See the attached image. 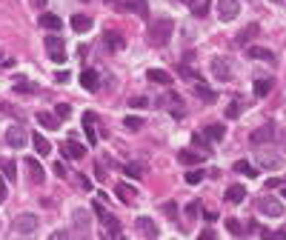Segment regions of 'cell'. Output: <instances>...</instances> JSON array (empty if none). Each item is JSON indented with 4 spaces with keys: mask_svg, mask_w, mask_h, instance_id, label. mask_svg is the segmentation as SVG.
<instances>
[{
    "mask_svg": "<svg viewBox=\"0 0 286 240\" xmlns=\"http://www.w3.org/2000/svg\"><path fill=\"white\" fill-rule=\"evenodd\" d=\"M172 32H175V23H172L169 17H158V20L149 23V29H146V43L155 46V49H160V46L169 43Z\"/></svg>",
    "mask_w": 286,
    "mask_h": 240,
    "instance_id": "obj_1",
    "label": "cell"
},
{
    "mask_svg": "<svg viewBox=\"0 0 286 240\" xmlns=\"http://www.w3.org/2000/svg\"><path fill=\"white\" fill-rule=\"evenodd\" d=\"M255 166L263 171H278L284 166V158L278 155V152H269V149H261V152H255Z\"/></svg>",
    "mask_w": 286,
    "mask_h": 240,
    "instance_id": "obj_2",
    "label": "cell"
},
{
    "mask_svg": "<svg viewBox=\"0 0 286 240\" xmlns=\"http://www.w3.org/2000/svg\"><path fill=\"white\" fill-rule=\"evenodd\" d=\"M258 212L266 217H281L284 215V203L278 200V197H266V194H261V200H258Z\"/></svg>",
    "mask_w": 286,
    "mask_h": 240,
    "instance_id": "obj_3",
    "label": "cell"
},
{
    "mask_svg": "<svg viewBox=\"0 0 286 240\" xmlns=\"http://www.w3.org/2000/svg\"><path fill=\"white\" fill-rule=\"evenodd\" d=\"M37 226H40V220H37V215H17L14 217V232H20V235H34L37 232Z\"/></svg>",
    "mask_w": 286,
    "mask_h": 240,
    "instance_id": "obj_4",
    "label": "cell"
},
{
    "mask_svg": "<svg viewBox=\"0 0 286 240\" xmlns=\"http://www.w3.org/2000/svg\"><path fill=\"white\" fill-rule=\"evenodd\" d=\"M212 75L217 78V83H229L232 80V63H229V57H215L212 60Z\"/></svg>",
    "mask_w": 286,
    "mask_h": 240,
    "instance_id": "obj_5",
    "label": "cell"
},
{
    "mask_svg": "<svg viewBox=\"0 0 286 240\" xmlns=\"http://www.w3.org/2000/svg\"><path fill=\"white\" fill-rule=\"evenodd\" d=\"M240 14V0H217V17L220 20H235Z\"/></svg>",
    "mask_w": 286,
    "mask_h": 240,
    "instance_id": "obj_6",
    "label": "cell"
},
{
    "mask_svg": "<svg viewBox=\"0 0 286 240\" xmlns=\"http://www.w3.org/2000/svg\"><path fill=\"white\" fill-rule=\"evenodd\" d=\"M46 52H49V57H52L55 63H63V60H66V52H63V40H60L57 34L46 37Z\"/></svg>",
    "mask_w": 286,
    "mask_h": 240,
    "instance_id": "obj_7",
    "label": "cell"
},
{
    "mask_svg": "<svg viewBox=\"0 0 286 240\" xmlns=\"http://www.w3.org/2000/svg\"><path fill=\"white\" fill-rule=\"evenodd\" d=\"M29 140H32V137L26 135L20 126H11L9 132H6V143H9L11 149H23L26 143H29Z\"/></svg>",
    "mask_w": 286,
    "mask_h": 240,
    "instance_id": "obj_8",
    "label": "cell"
},
{
    "mask_svg": "<svg viewBox=\"0 0 286 240\" xmlns=\"http://www.w3.org/2000/svg\"><path fill=\"white\" fill-rule=\"evenodd\" d=\"M114 194H117V200L126 203V206H132L137 200V189L129 186V183H117V186H114Z\"/></svg>",
    "mask_w": 286,
    "mask_h": 240,
    "instance_id": "obj_9",
    "label": "cell"
},
{
    "mask_svg": "<svg viewBox=\"0 0 286 240\" xmlns=\"http://www.w3.org/2000/svg\"><path fill=\"white\" fill-rule=\"evenodd\" d=\"M80 86H83L86 91H97V89H100V75H97L95 69L80 72Z\"/></svg>",
    "mask_w": 286,
    "mask_h": 240,
    "instance_id": "obj_10",
    "label": "cell"
},
{
    "mask_svg": "<svg viewBox=\"0 0 286 240\" xmlns=\"http://www.w3.org/2000/svg\"><path fill=\"white\" fill-rule=\"evenodd\" d=\"M272 137H275V126L266 123V126H258V129L252 132V143H255V146H261V143H269Z\"/></svg>",
    "mask_w": 286,
    "mask_h": 240,
    "instance_id": "obj_11",
    "label": "cell"
},
{
    "mask_svg": "<svg viewBox=\"0 0 286 240\" xmlns=\"http://www.w3.org/2000/svg\"><path fill=\"white\" fill-rule=\"evenodd\" d=\"M26 169H29V177H32V183H37V186H40V183L46 180L43 166H40V163H37L34 158H26Z\"/></svg>",
    "mask_w": 286,
    "mask_h": 240,
    "instance_id": "obj_12",
    "label": "cell"
},
{
    "mask_svg": "<svg viewBox=\"0 0 286 240\" xmlns=\"http://www.w3.org/2000/svg\"><path fill=\"white\" fill-rule=\"evenodd\" d=\"M135 223H137V232H140L143 238H158V235H160V229L155 226V223H152L149 217H137Z\"/></svg>",
    "mask_w": 286,
    "mask_h": 240,
    "instance_id": "obj_13",
    "label": "cell"
},
{
    "mask_svg": "<svg viewBox=\"0 0 286 240\" xmlns=\"http://www.w3.org/2000/svg\"><path fill=\"white\" fill-rule=\"evenodd\" d=\"M63 155H66L69 160H80L86 155V149L80 146L78 140H66V143H63Z\"/></svg>",
    "mask_w": 286,
    "mask_h": 240,
    "instance_id": "obj_14",
    "label": "cell"
},
{
    "mask_svg": "<svg viewBox=\"0 0 286 240\" xmlns=\"http://www.w3.org/2000/svg\"><path fill=\"white\" fill-rule=\"evenodd\" d=\"M246 52H249V57H255V60H266V63H275L272 49H263V46H246Z\"/></svg>",
    "mask_w": 286,
    "mask_h": 240,
    "instance_id": "obj_15",
    "label": "cell"
},
{
    "mask_svg": "<svg viewBox=\"0 0 286 240\" xmlns=\"http://www.w3.org/2000/svg\"><path fill=\"white\" fill-rule=\"evenodd\" d=\"M258 32H261V26H258V23H252V26H246L243 32H238L235 43H238V46H249V43H252V37H255Z\"/></svg>",
    "mask_w": 286,
    "mask_h": 240,
    "instance_id": "obj_16",
    "label": "cell"
},
{
    "mask_svg": "<svg viewBox=\"0 0 286 240\" xmlns=\"http://www.w3.org/2000/svg\"><path fill=\"white\" fill-rule=\"evenodd\" d=\"M103 226H106V235H109V238H120V220L114 215L106 212V215H103Z\"/></svg>",
    "mask_w": 286,
    "mask_h": 240,
    "instance_id": "obj_17",
    "label": "cell"
},
{
    "mask_svg": "<svg viewBox=\"0 0 286 240\" xmlns=\"http://www.w3.org/2000/svg\"><path fill=\"white\" fill-rule=\"evenodd\" d=\"M83 129H86V137H89V143L95 146V143H97V129H95V114H92V112L83 114Z\"/></svg>",
    "mask_w": 286,
    "mask_h": 240,
    "instance_id": "obj_18",
    "label": "cell"
},
{
    "mask_svg": "<svg viewBox=\"0 0 286 240\" xmlns=\"http://www.w3.org/2000/svg\"><path fill=\"white\" fill-rule=\"evenodd\" d=\"M146 78L152 80V83H160V86H169V83H172V75H169V72H163V69H149Z\"/></svg>",
    "mask_w": 286,
    "mask_h": 240,
    "instance_id": "obj_19",
    "label": "cell"
},
{
    "mask_svg": "<svg viewBox=\"0 0 286 240\" xmlns=\"http://www.w3.org/2000/svg\"><path fill=\"white\" fill-rule=\"evenodd\" d=\"M72 220H75V229H80L83 235L89 232V212H86V209H75V215H72Z\"/></svg>",
    "mask_w": 286,
    "mask_h": 240,
    "instance_id": "obj_20",
    "label": "cell"
},
{
    "mask_svg": "<svg viewBox=\"0 0 286 240\" xmlns=\"http://www.w3.org/2000/svg\"><path fill=\"white\" fill-rule=\"evenodd\" d=\"M203 160H206L203 152H192V149H183L181 152V163H186V166H192V163L197 166V163H203Z\"/></svg>",
    "mask_w": 286,
    "mask_h": 240,
    "instance_id": "obj_21",
    "label": "cell"
},
{
    "mask_svg": "<svg viewBox=\"0 0 286 240\" xmlns=\"http://www.w3.org/2000/svg\"><path fill=\"white\" fill-rule=\"evenodd\" d=\"M272 86H275L272 78H258L255 80V97H266V94L272 91Z\"/></svg>",
    "mask_w": 286,
    "mask_h": 240,
    "instance_id": "obj_22",
    "label": "cell"
},
{
    "mask_svg": "<svg viewBox=\"0 0 286 240\" xmlns=\"http://www.w3.org/2000/svg\"><path fill=\"white\" fill-rule=\"evenodd\" d=\"M106 46H109L112 52H120V49L126 46V37L120 32H109V34H106Z\"/></svg>",
    "mask_w": 286,
    "mask_h": 240,
    "instance_id": "obj_23",
    "label": "cell"
},
{
    "mask_svg": "<svg viewBox=\"0 0 286 240\" xmlns=\"http://www.w3.org/2000/svg\"><path fill=\"white\" fill-rule=\"evenodd\" d=\"M186 3H189L194 17H206L209 14V0H186Z\"/></svg>",
    "mask_w": 286,
    "mask_h": 240,
    "instance_id": "obj_24",
    "label": "cell"
},
{
    "mask_svg": "<svg viewBox=\"0 0 286 240\" xmlns=\"http://www.w3.org/2000/svg\"><path fill=\"white\" fill-rule=\"evenodd\" d=\"M40 26L49 29V32H60V26H63V23H60L57 14H40Z\"/></svg>",
    "mask_w": 286,
    "mask_h": 240,
    "instance_id": "obj_25",
    "label": "cell"
},
{
    "mask_svg": "<svg viewBox=\"0 0 286 240\" xmlns=\"http://www.w3.org/2000/svg\"><path fill=\"white\" fill-rule=\"evenodd\" d=\"M243 197H246V189H243L240 183H235V186H229V189H226V200H229V203H240Z\"/></svg>",
    "mask_w": 286,
    "mask_h": 240,
    "instance_id": "obj_26",
    "label": "cell"
},
{
    "mask_svg": "<svg viewBox=\"0 0 286 240\" xmlns=\"http://www.w3.org/2000/svg\"><path fill=\"white\" fill-rule=\"evenodd\" d=\"M123 6L126 9H132V11H137L140 17H149V3L146 0H126Z\"/></svg>",
    "mask_w": 286,
    "mask_h": 240,
    "instance_id": "obj_27",
    "label": "cell"
},
{
    "mask_svg": "<svg viewBox=\"0 0 286 240\" xmlns=\"http://www.w3.org/2000/svg\"><path fill=\"white\" fill-rule=\"evenodd\" d=\"M223 135H226V129H223L220 123L206 126V140H212V143H215V140H223Z\"/></svg>",
    "mask_w": 286,
    "mask_h": 240,
    "instance_id": "obj_28",
    "label": "cell"
},
{
    "mask_svg": "<svg viewBox=\"0 0 286 240\" xmlns=\"http://www.w3.org/2000/svg\"><path fill=\"white\" fill-rule=\"evenodd\" d=\"M72 29H75V32H89L92 20L86 17V14H75V17H72Z\"/></svg>",
    "mask_w": 286,
    "mask_h": 240,
    "instance_id": "obj_29",
    "label": "cell"
},
{
    "mask_svg": "<svg viewBox=\"0 0 286 240\" xmlns=\"http://www.w3.org/2000/svg\"><path fill=\"white\" fill-rule=\"evenodd\" d=\"M32 143H34V149H37V155H49V152H52V146H49V140H46L43 135H32Z\"/></svg>",
    "mask_w": 286,
    "mask_h": 240,
    "instance_id": "obj_30",
    "label": "cell"
},
{
    "mask_svg": "<svg viewBox=\"0 0 286 240\" xmlns=\"http://www.w3.org/2000/svg\"><path fill=\"white\" fill-rule=\"evenodd\" d=\"M226 229H229V235H235V238L246 235V229H243V223H240L238 217H229V220H226Z\"/></svg>",
    "mask_w": 286,
    "mask_h": 240,
    "instance_id": "obj_31",
    "label": "cell"
},
{
    "mask_svg": "<svg viewBox=\"0 0 286 240\" xmlns=\"http://www.w3.org/2000/svg\"><path fill=\"white\" fill-rule=\"evenodd\" d=\"M235 171H238V174H246V177H258V169L249 166L246 160H238V163H235Z\"/></svg>",
    "mask_w": 286,
    "mask_h": 240,
    "instance_id": "obj_32",
    "label": "cell"
},
{
    "mask_svg": "<svg viewBox=\"0 0 286 240\" xmlns=\"http://www.w3.org/2000/svg\"><path fill=\"white\" fill-rule=\"evenodd\" d=\"M37 123L43 126V129H57V117H52V114H46V112H37Z\"/></svg>",
    "mask_w": 286,
    "mask_h": 240,
    "instance_id": "obj_33",
    "label": "cell"
},
{
    "mask_svg": "<svg viewBox=\"0 0 286 240\" xmlns=\"http://www.w3.org/2000/svg\"><path fill=\"white\" fill-rule=\"evenodd\" d=\"M163 103H166L169 109H175L178 114H183V109H181V106H183V100L178 97V94H166V97H163Z\"/></svg>",
    "mask_w": 286,
    "mask_h": 240,
    "instance_id": "obj_34",
    "label": "cell"
},
{
    "mask_svg": "<svg viewBox=\"0 0 286 240\" xmlns=\"http://www.w3.org/2000/svg\"><path fill=\"white\" fill-rule=\"evenodd\" d=\"M240 112H243V100H232L229 103V109H226V117H240Z\"/></svg>",
    "mask_w": 286,
    "mask_h": 240,
    "instance_id": "obj_35",
    "label": "cell"
},
{
    "mask_svg": "<svg viewBox=\"0 0 286 240\" xmlns=\"http://www.w3.org/2000/svg\"><path fill=\"white\" fill-rule=\"evenodd\" d=\"M203 174H206V171H200V169L186 171V183H189V186H197V183L203 180Z\"/></svg>",
    "mask_w": 286,
    "mask_h": 240,
    "instance_id": "obj_36",
    "label": "cell"
},
{
    "mask_svg": "<svg viewBox=\"0 0 286 240\" xmlns=\"http://www.w3.org/2000/svg\"><path fill=\"white\" fill-rule=\"evenodd\" d=\"M194 89H197V94H200V97H203V100H215V91H209L203 86V80H197V83H192Z\"/></svg>",
    "mask_w": 286,
    "mask_h": 240,
    "instance_id": "obj_37",
    "label": "cell"
},
{
    "mask_svg": "<svg viewBox=\"0 0 286 240\" xmlns=\"http://www.w3.org/2000/svg\"><path fill=\"white\" fill-rule=\"evenodd\" d=\"M123 126L129 129V132H137V129H143V120H140V117H126Z\"/></svg>",
    "mask_w": 286,
    "mask_h": 240,
    "instance_id": "obj_38",
    "label": "cell"
},
{
    "mask_svg": "<svg viewBox=\"0 0 286 240\" xmlns=\"http://www.w3.org/2000/svg\"><path fill=\"white\" fill-rule=\"evenodd\" d=\"M0 169L6 171V177H11V180H14V163H11V160L3 158V160H0Z\"/></svg>",
    "mask_w": 286,
    "mask_h": 240,
    "instance_id": "obj_39",
    "label": "cell"
},
{
    "mask_svg": "<svg viewBox=\"0 0 286 240\" xmlns=\"http://www.w3.org/2000/svg\"><path fill=\"white\" fill-rule=\"evenodd\" d=\"M126 174H129V177H143V166H137V163H129V166H126Z\"/></svg>",
    "mask_w": 286,
    "mask_h": 240,
    "instance_id": "obj_40",
    "label": "cell"
},
{
    "mask_svg": "<svg viewBox=\"0 0 286 240\" xmlns=\"http://www.w3.org/2000/svg\"><path fill=\"white\" fill-rule=\"evenodd\" d=\"M69 114H72V109H69L66 103H57V117H60V120H66Z\"/></svg>",
    "mask_w": 286,
    "mask_h": 240,
    "instance_id": "obj_41",
    "label": "cell"
},
{
    "mask_svg": "<svg viewBox=\"0 0 286 240\" xmlns=\"http://www.w3.org/2000/svg\"><path fill=\"white\" fill-rule=\"evenodd\" d=\"M132 106H135V109H146L149 100H146V97H135V100H132Z\"/></svg>",
    "mask_w": 286,
    "mask_h": 240,
    "instance_id": "obj_42",
    "label": "cell"
},
{
    "mask_svg": "<svg viewBox=\"0 0 286 240\" xmlns=\"http://www.w3.org/2000/svg\"><path fill=\"white\" fill-rule=\"evenodd\" d=\"M200 238H203V240H212V238H217V232H215V229H203V232H200Z\"/></svg>",
    "mask_w": 286,
    "mask_h": 240,
    "instance_id": "obj_43",
    "label": "cell"
},
{
    "mask_svg": "<svg viewBox=\"0 0 286 240\" xmlns=\"http://www.w3.org/2000/svg\"><path fill=\"white\" fill-rule=\"evenodd\" d=\"M197 212H200V206H197V203H189V206H186V215H189V217H194Z\"/></svg>",
    "mask_w": 286,
    "mask_h": 240,
    "instance_id": "obj_44",
    "label": "cell"
},
{
    "mask_svg": "<svg viewBox=\"0 0 286 240\" xmlns=\"http://www.w3.org/2000/svg\"><path fill=\"white\" fill-rule=\"evenodd\" d=\"M55 174L57 177H66V166H63V163H55Z\"/></svg>",
    "mask_w": 286,
    "mask_h": 240,
    "instance_id": "obj_45",
    "label": "cell"
},
{
    "mask_svg": "<svg viewBox=\"0 0 286 240\" xmlns=\"http://www.w3.org/2000/svg\"><path fill=\"white\" fill-rule=\"evenodd\" d=\"M6 197H9V189H6V183L0 180V203H3V200H6Z\"/></svg>",
    "mask_w": 286,
    "mask_h": 240,
    "instance_id": "obj_46",
    "label": "cell"
},
{
    "mask_svg": "<svg viewBox=\"0 0 286 240\" xmlns=\"http://www.w3.org/2000/svg\"><path fill=\"white\" fill-rule=\"evenodd\" d=\"M55 80H57V83H66V80H69V72H57Z\"/></svg>",
    "mask_w": 286,
    "mask_h": 240,
    "instance_id": "obj_47",
    "label": "cell"
},
{
    "mask_svg": "<svg viewBox=\"0 0 286 240\" xmlns=\"http://www.w3.org/2000/svg\"><path fill=\"white\" fill-rule=\"evenodd\" d=\"M281 183H284V180H275V177H269V180H266V189H278Z\"/></svg>",
    "mask_w": 286,
    "mask_h": 240,
    "instance_id": "obj_48",
    "label": "cell"
},
{
    "mask_svg": "<svg viewBox=\"0 0 286 240\" xmlns=\"http://www.w3.org/2000/svg\"><path fill=\"white\" fill-rule=\"evenodd\" d=\"M80 189H83V192H89V189H92V183L86 180V177H80Z\"/></svg>",
    "mask_w": 286,
    "mask_h": 240,
    "instance_id": "obj_49",
    "label": "cell"
},
{
    "mask_svg": "<svg viewBox=\"0 0 286 240\" xmlns=\"http://www.w3.org/2000/svg\"><path fill=\"white\" fill-rule=\"evenodd\" d=\"M163 212H166V215H175V203H163Z\"/></svg>",
    "mask_w": 286,
    "mask_h": 240,
    "instance_id": "obj_50",
    "label": "cell"
},
{
    "mask_svg": "<svg viewBox=\"0 0 286 240\" xmlns=\"http://www.w3.org/2000/svg\"><path fill=\"white\" fill-rule=\"evenodd\" d=\"M275 238H286V223L281 229H278V232H275Z\"/></svg>",
    "mask_w": 286,
    "mask_h": 240,
    "instance_id": "obj_51",
    "label": "cell"
},
{
    "mask_svg": "<svg viewBox=\"0 0 286 240\" xmlns=\"http://www.w3.org/2000/svg\"><path fill=\"white\" fill-rule=\"evenodd\" d=\"M281 197H286V180L281 183Z\"/></svg>",
    "mask_w": 286,
    "mask_h": 240,
    "instance_id": "obj_52",
    "label": "cell"
},
{
    "mask_svg": "<svg viewBox=\"0 0 286 240\" xmlns=\"http://www.w3.org/2000/svg\"><path fill=\"white\" fill-rule=\"evenodd\" d=\"M0 63H6V55H3V52H0Z\"/></svg>",
    "mask_w": 286,
    "mask_h": 240,
    "instance_id": "obj_53",
    "label": "cell"
},
{
    "mask_svg": "<svg viewBox=\"0 0 286 240\" xmlns=\"http://www.w3.org/2000/svg\"><path fill=\"white\" fill-rule=\"evenodd\" d=\"M275 3H281V0H275Z\"/></svg>",
    "mask_w": 286,
    "mask_h": 240,
    "instance_id": "obj_54",
    "label": "cell"
},
{
    "mask_svg": "<svg viewBox=\"0 0 286 240\" xmlns=\"http://www.w3.org/2000/svg\"><path fill=\"white\" fill-rule=\"evenodd\" d=\"M249 3H252V0H249Z\"/></svg>",
    "mask_w": 286,
    "mask_h": 240,
    "instance_id": "obj_55",
    "label": "cell"
}]
</instances>
